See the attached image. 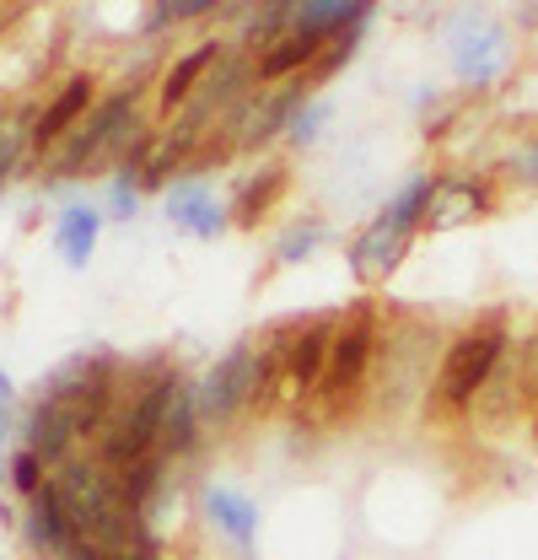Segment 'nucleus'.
<instances>
[{"instance_id":"4","label":"nucleus","mask_w":538,"mask_h":560,"mask_svg":"<svg viewBox=\"0 0 538 560\" xmlns=\"http://www.w3.org/2000/svg\"><path fill=\"white\" fill-rule=\"evenodd\" d=\"M372 355H377V318H372V307L361 302L350 318H339L324 383H318V394H313L307 405H318V410H329V416L344 410V405H355L361 388H366V377H372Z\"/></svg>"},{"instance_id":"24","label":"nucleus","mask_w":538,"mask_h":560,"mask_svg":"<svg viewBox=\"0 0 538 560\" xmlns=\"http://www.w3.org/2000/svg\"><path fill=\"white\" fill-rule=\"evenodd\" d=\"M324 125H329V103H324V97H313V103L291 119V140H296V145H313V140L324 136Z\"/></svg>"},{"instance_id":"13","label":"nucleus","mask_w":538,"mask_h":560,"mask_svg":"<svg viewBox=\"0 0 538 560\" xmlns=\"http://www.w3.org/2000/svg\"><path fill=\"white\" fill-rule=\"evenodd\" d=\"M324 49H329V38H318V33H302L296 22H291V33L269 49V55H259V86L265 81H285V75H302V70H313L318 60H324Z\"/></svg>"},{"instance_id":"19","label":"nucleus","mask_w":538,"mask_h":560,"mask_svg":"<svg viewBox=\"0 0 538 560\" xmlns=\"http://www.w3.org/2000/svg\"><path fill=\"white\" fill-rule=\"evenodd\" d=\"M280 189H285V167H265V173L237 195V206H232L237 215H232V221H237V226H259V221L269 215V206L280 200Z\"/></svg>"},{"instance_id":"23","label":"nucleus","mask_w":538,"mask_h":560,"mask_svg":"<svg viewBox=\"0 0 538 560\" xmlns=\"http://www.w3.org/2000/svg\"><path fill=\"white\" fill-rule=\"evenodd\" d=\"M11 486L22 490V495H27V501H33V495H38V490L49 486V480H44V458H38V453H33V447H22V453H16V458H11Z\"/></svg>"},{"instance_id":"6","label":"nucleus","mask_w":538,"mask_h":560,"mask_svg":"<svg viewBox=\"0 0 538 560\" xmlns=\"http://www.w3.org/2000/svg\"><path fill=\"white\" fill-rule=\"evenodd\" d=\"M339 318L324 313L313 324H302L291 340H280V388L291 399H313L318 383H324V366H329V350H335Z\"/></svg>"},{"instance_id":"9","label":"nucleus","mask_w":538,"mask_h":560,"mask_svg":"<svg viewBox=\"0 0 538 560\" xmlns=\"http://www.w3.org/2000/svg\"><path fill=\"white\" fill-rule=\"evenodd\" d=\"M86 108H92V75H66L60 81V92L38 108V125H33V145H66L75 130H81V119H86Z\"/></svg>"},{"instance_id":"28","label":"nucleus","mask_w":538,"mask_h":560,"mask_svg":"<svg viewBox=\"0 0 538 560\" xmlns=\"http://www.w3.org/2000/svg\"><path fill=\"white\" fill-rule=\"evenodd\" d=\"M66 560H108V556H103L97 545H86V539H81V545H75V550H70Z\"/></svg>"},{"instance_id":"18","label":"nucleus","mask_w":538,"mask_h":560,"mask_svg":"<svg viewBox=\"0 0 538 560\" xmlns=\"http://www.w3.org/2000/svg\"><path fill=\"white\" fill-rule=\"evenodd\" d=\"M307 103H313V97H307V81H291L285 92H274L269 103H259V108H254V125L243 130V140H254V145H259V140H269L274 130H285V125H291Z\"/></svg>"},{"instance_id":"20","label":"nucleus","mask_w":538,"mask_h":560,"mask_svg":"<svg viewBox=\"0 0 538 560\" xmlns=\"http://www.w3.org/2000/svg\"><path fill=\"white\" fill-rule=\"evenodd\" d=\"M453 60H458V75H464V81H484L490 70L501 66V38H495V33H479V38H464Z\"/></svg>"},{"instance_id":"1","label":"nucleus","mask_w":538,"mask_h":560,"mask_svg":"<svg viewBox=\"0 0 538 560\" xmlns=\"http://www.w3.org/2000/svg\"><path fill=\"white\" fill-rule=\"evenodd\" d=\"M431 195H436V178H409L399 195H394L388 206L366 221V232L350 243V270H355V280H361V285L388 280V270L399 265L404 248H409V237H414V226L425 221Z\"/></svg>"},{"instance_id":"10","label":"nucleus","mask_w":538,"mask_h":560,"mask_svg":"<svg viewBox=\"0 0 538 560\" xmlns=\"http://www.w3.org/2000/svg\"><path fill=\"white\" fill-rule=\"evenodd\" d=\"M226 55H221V44L215 38H204L200 49H189V55H178L173 66L162 70V81H156V103H162V114H173V108H184V103H195V92H200V81L210 70L221 66Z\"/></svg>"},{"instance_id":"26","label":"nucleus","mask_w":538,"mask_h":560,"mask_svg":"<svg viewBox=\"0 0 538 560\" xmlns=\"http://www.w3.org/2000/svg\"><path fill=\"white\" fill-rule=\"evenodd\" d=\"M517 394H523V399H538V335L523 346V361H517Z\"/></svg>"},{"instance_id":"3","label":"nucleus","mask_w":538,"mask_h":560,"mask_svg":"<svg viewBox=\"0 0 538 560\" xmlns=\"http://www.w3.org/2000/svg\"><path fill=\"white\" fill-rule=\"evenodd\" d=\"M501 355H506V318L490 313L484 324L464 329V335L447 346L442 366H436V377H431L436 405H442V410H473V399L490 388Z\"/></svg>"},{"instance_id":"29","label":"nucleus","mask_w":538,"mask_h":560,"mask_svg":"<svg viewBox=\"0 0 538 560\" xmlns=\"http://www.w3.org/2000/svg\"><path fill=\"white\" fill-rule=\"evenodd\" d=\"M140 560H151V556H140Z\"/></svg>"},{"instance_id":"11","label":"nucleus","mask_w":538,"mask_h":560,"mask_svg":"<svg viewBox=\"0 0 538 560\" xmlns=\"http://www.w3.org/2000/svg\"><path fill=\"white\" fill-rule=\"evenodd\" d=\"M167 221H173V226H184V232H195V237H221L232 215H226V206H221L204 184L184 178V184H173V189H167Z\"/></svg>"},{"instance_id":"15","label":"nucleus","mask_w":538,"mask_h":560,"mask_svg":"<svg viewBox=\"0 0 538 560\" xmlns=\"http://www.w3.org/2000/svg\"><path fill=\"white\" fill-rule=\"evenodd\" d=\"M97 232H103V210H92V206L60 210L55 243H60V254H66L70 270H86V259H92V248H97Z\"/></svg>"},{"instance_id":"8","label":"nucleus","mask_w":538,"mask_h":560,"mask_svg":"<svg viewBox=\"0 0 538 560\" xmlns=\"http://www.w3.org/2000/svg\"><path fill=\"white\" fill-rule=\"evenodd\" d=\"M27 545L33 550H49V556H70L81 545V528H75V512H70L66 490L49 486L27 501Z\"/></svg>"},{"instance_id":"22","label":"nucleus","mask_w":538,"mask_h":560,"mask_svg":"<svg viewBox=\"0 0 538 560\" xmlns=\"http://www.w3.org/2000/svg\"><path fill=\"white\" fill-rule=\"evenodd\" d=\"M324 232H329V226H324V215H307V221H296V226H291V232L274 243L280 265H296V259H307V254L324 243Z\"/></svg>"},{"instance_id":"2","label":"nucleus","mask_w":538,"mask_h":560,"mask_svg":"<svg viewBox=\"0 0 538 560\" xmlns=\"http://www.w3.org/2000/svg\"><path fill=\"white\" fill-rule=\"evenodd\" d=\"M178 388H184V377H178L173 366H156V372L145 377L140 399L125 405V410H114V420L103 425V436H97V464L114 469V475H125L130 464L151 458L156 442H162V420H167V405H173Z\"/></svg>"},{"instance_id":"7","label":"nucleus","mask_w":538,"mask_h":560,"mask_svg":"<svg viewBox=\"0 0 538 560\" xmlns=\"http://www.w3.org/2000/svg\"><path fill=\"white\" fill-rule=\"evenodd\" d=\"M134 119V86L130 92H114V97H103L86 119H81V130L60 145V156H55V173L60 178H75V173H86V162L92 156H103L114 140H125V130H130Z\"/></svg>"},{"instance_id":"14","label":"nucleus","mask_w":538,"mask_h":560,"mask_svg":"<svg viewBox=\"0 0 538 560\" xmlns=\"http://www.w3.org/2000/svg\"><path fill=\"white\" fill-rule=\"evenodd\" d=\"M204 512H210V523H215L237 550H254V539H259V512H254L248 495H237V490H226V486H210L204 490Z\"/></svg>"},{"instance_id":"27","label":"nucleus","mask_w":538,"mask_h":560,"mask_svg":"<svg viewBox=\"0 0 538 560\" xmlns=\"http://www.w3.org/2000/svg\"><path fill=\"white\" fill-rule=\"evenodd\" d=\"M11 405H16V388H11V377L0 372V442L11 436Z\"/></svg>"},{"instance_id":"5","label":"nucleus","mask_w":538,"mask_h":560,"mask_svg":"<svg viewBox=\"0 0 538 560\" xmlns=\"http://www.w3.org/2000/svg\"><path fill=\"white\" fill-rule=\"evenodd\" d=\"M254 399H259V350L254 346H232L200 383H195V410H200L204 425L237 420Z\"/></svg>"},{"instance_id":"16","label":"nucleus","mask_w":538,"mask_h":560,"mask_svg":"<svg viewBox=\"0 0 538 560\" xmlns=\"http://www.w3.org/2000/svg\"><path fill=\"white\" fill-rule=\"evenodd\" d=\"M195 442H200V410H195V388L184 383V388L173 394V405H167V420H162V442H156V453H162V458H184Z\"/></svg>"},{"instance_id":"21","label":"nucleus","mask_w":538,"mask_h":560,"mask_svg":"<svg viewBox=\"0 0 538 560\" xmlns=\"http://www.w3.org/2000/svg\"><path fill=\"white\" fill-rule=\"evenodd\" d=\"M33 125H38V114L27 119V114H11V119H0V184L11 178V167L22 162V151L33 145Z\"/></svg>"},{"instance_id":"25","label":"nucleus","mask_w":538,"mask_h":560,"mask_svg":"<svg viewBox=\"0 0 538 560\" xmlns=\"http://www.w3.org/2000/svg\"><path fill=\"white\" fill-rule=\"evenodd\" d=\"M134 206H140V189H134L130 167H119L114 173V184H108V215H119V221H130Z\"/></svg>"},{"instance_id":"17","label":"nucleus","mask_w":538,"mask_h":560,"mask_svg":"<svg viewBox=\"0 0 538 560\" xmlns=\"http://www.w3.org/2000/svg\"><path fill=\"white\" fill-rule=\"evenodd\" d=\"M479 206H484V195H479L473 184H458V178H436V195H431V210H425V226H431V232H442V226H458V221L479 215Z\"/></svg>"},{"instance_id":"12","label":"nucleus","mask_w":538,"mask_h":560,"mask_svg":"<svg viewBox=\"0 0 538 560\" xmlns=\"http://www.w3.org/2000/svg\"><path fill=\"white\" fill-rule=\"evenodd\" d=\"M22 431H27V447H33V453H38L44 464H66L70 447L81 442V431H75V416H70L66 405H55V399H38Z\"/></svg>"}]
</instances>
